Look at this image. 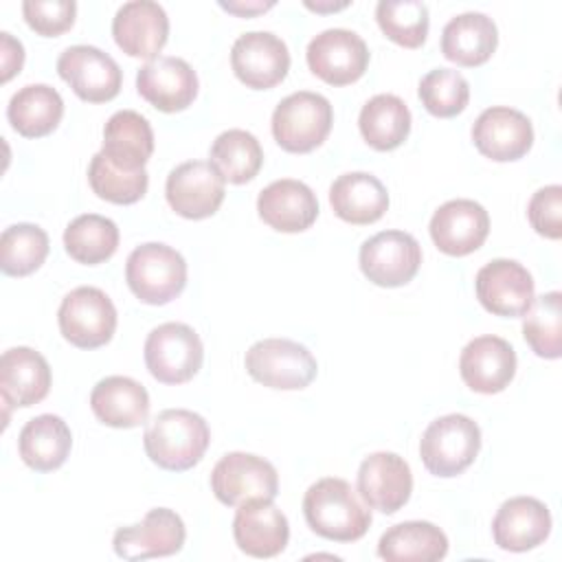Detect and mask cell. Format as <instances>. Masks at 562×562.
<instances>
[{
	"mask_svg": "<svg viewBox=\"0 0 562 562\" xmlns=\"http://www.w3.org/2000/svg\"><path fill=\"white\" fill-rule=\"evenodd\" d=\"M209 443L211 430L206 419L189 408L158 413L143 435L147 457L169 472H184L198 465Z\"/></svg>",
	"mask_w": 562,
	"mask_h": 562,
	"instance_id": "6da1fadb",
	"label": "cell"
},
{
	"mask_svg": "<svg viewBox=\"0 0 562 562\" xmlns=\"http://www.w3.org/2000/svg\"><path fill=\"white\" fill-rule=\"evenodd\" d=\"M303 516L316 536L334 542L360 540L371 525V512L358 501L351 485L338 476L318 479L307 487Z\"/></svg>",
	"mask_w": 562,
	"mask_h": 562,
	"instance_id": "7a4b0ae2",
	"label": "cell"
},
{
	"mask_svg": "<svg viewBox=\"0 0 562 562\" xmlns=\"http://www.w3.org/2000/svg\"><path fill=\"white\" fill-rule=\"evenodd\" d=\"M125 281L140 303L165 305L180 296L187 285V261L176 248L147 241L130 252Z\"/></svg>",
	"mask_w": 562,
	"mask_h": 562,
	"instance_id": "3957f363",
	"label": "cell"
},
{
	"mask_svg": "<svg viewBox=\"0 0 562 562\" xmlns=\"http://www.w3.org/2000/svg\"><path fill=\"white\" fill-rule=\"evenodd\" d=\"M481 450L479 424L461 413L437 417L419 439L424 468L441 479H450L470 468Z\"/></svg>",
	"mask_w": 562,
	"mask_h": 562,
	"instance_id": "277c9868",
	"label": "cell"
},
{
	"mask_svg": "<svg viewBox=\"0 0 562 562\" xmlns=\"http://www.w3.org/2000/svg\"><path fill=\"white\" fill-rule=\"evenodd\" d=\"M334 110L327 97L299 90L279 101L272 112V136L290 154H307L325 143L331 132Z\"/></svg>",
	"mask_w": 562,
	"mask_h": 562,
	"instance_id": "5b68a950",
	"label": "cell"
},
{
	"mask_svg": "<svg viewBox=\"0 0 562 562\" xmlns=\"http://www.w3.org/2000/svg\"><path fill=\"white\" fill-rule=\"evenodd\" d=\"M248 375L277 391H301L318 373L312 351L290 338H263L257 340L244 358Z\"/></svg>",
	"mask_w": 562,
	"mask_h": 562,
	"instance_id": "8992f818",
	"label": "cell"
},
{
	"mask_svg": "<svg viewBox=\"0 0 562 562\" xmlns=\"http://www.w3.org/2000/svg\"><path fill=\"white\" fill-rule=\"evenodd\" d=\"M61 336L79 349H97L112 340L116 329V307L112 299L94 288L79 285L70 290L57 310Z\"/></svg>",
	"mask_w": 562,
	"mask_h": 562,
	"instance_id": "52a82bcc",
	"label": "cell"
},
{
	"mask_svg": "<svg viewBox=\"0 0 562 562\" xmlns=\"http://www.w3.org/2000/svg\"><path fill=\"white\" fill-rule=\"evenodd\" d=\"M202 340L187 323H162L147 334L145 364L162 384L189 382L202 369Z\"/></svg>",
	"mask_w": 562,
	"mask_h": 562,
	"instance_id": "ba28073f",
	"label": "cell"
},
{
	"mask_svg": "<svg viewBox=\"0 0 562 562\" xmlns=\"http://www.w3.org/2000/svg\"><path fill=\"white\" fill-rule=\"evenodd\" d=\"M211 490L222 505L239 507L246 501L279 494L277 468L250 452H228L211 470Z\"/></svg>",
	"mask_w": 562,
	"mask_h": 562,
	"instance_id": "9c48e42d",
	"label": "cell"
},
{
	"mask_svg": "<svg viewBox=\"0 0 562 562\" xmlns=\"http://www.w3.org/2000/svg\"><path fill=\"white\" fill-rule=\"evenodd\" d=\"M360 270L380 288L406 285L422 266L419 241L404 231H382L360 246Z\"/></svg>",
	"mask_w": 562,
	"mask_h": 562,
	"instance_id": "30bf717a",
	"label": "cell"
},
{
	"mask_svg": "<svg viewBox=\"0 0 562 562\" xmlns=\"http://www.w3.org/2000/svg\"><path fill=\"white\" fill-rule=\"evenodd\" d=\"M57 72L70 90L88 103H105L114 99L123 83V72L114 57L97 46H68L57 57Z\"/></svg>",
	"mask_w": 562,
	"mask_h": 562,
	"instance_id": "8fae6325",
	"label": "cell"
},
{
	"mask_svg": "<svg viewBox=\"0 0 562 562\" xmlns=\"http://www.w3.org/2000/svg\"><path fill=\"white\" fill-rule=\"evenodd\" d=\"M310 70L329 86H347L358 81L369 66V48L364 40L349 29H325L305 50Z\"/></svg>",
	"mask_w": 562,
	"mask_h": 562,
	"instance_id": "7c38bea8",
	"label": "cell"
},
{
	"mask_svg": "<svg viewBox=\"0 0 562 562\" xmlns=\"http://www.w3.org/2000/svg\"><path fill=\"white\" fill-rule=\"evenodd\" d=\"M220 171L206 160H187L173 167L165 182L169 206L187 220L211 217L224 202L226 187Z\"/></svg>",
	"mask_w": 562,
	"mask_h": 562,
	"instance_id": "4fadbf2b",
	"label": "cell"
},
{
	"mask_svg": "<svg viewBox=\"0 0 562 562\" xmlns=\"http://www.w3.org/2000/svg\"><path fill=\"white\" fill-rule=\"evenodd\" d=\"M231 66L244 86L268 90L285 79L290 70V50L274 33L250 31L235 40L231 48Z\"/></svg>",
	"mask_w": 562,
	"mask_h": 562,
	"instance_id": "5bb4252c",
	"label": "cell"
},
{
	"mask_svg": "<svg viewBox=\"0 0 562 562\" xmlns=\"http://www.w3.org/2000/svg\"><path fill=\"white\" fill-rule=\"evenodd\" d=\"M479 303L494 316H525L533 303V277L514 259H492L474 279Z\"/></svg>",
	"mask_w": 562,
	"mask_h": 562,
	"instance_id": "9a60e30c",
	"label": "cell"
},
{
	"mask_svg": "<svg viewBox=\"0 0 562 562\" xmlns=\"http://www.w3.org/2000/svg\"><path fill=\"white\" fill-rule=\"evenodd\" d=\"M360 498L369 509L395 514L413 492L411 465L395 452H373L362 459L356 476Z\"/></svg>",
	"mask_w": 562,
	"mask_h": 562,
	"instance_id": "2e32d148",
	"label": "cell"
},
{
	"mask_svg": "<svg viewBox=\"0 0 562 562\" xmlns=\"http://www.w3.org/2000/svg\"><path fill=\"white\" fill-rule=\"evenodd\" d=\"M187 529L182 518L167 507H156L145 514L136 525L121 527L114 533V551L125 560L165 558L173 555L184 547Z\"/></svg>",
	"mask_w": 562,
	"mask_h": 562,
	"instance_id": "e0dca14e",
	"label": "cell"
},
{
	"mask_svg": "<svg viewBox=\"0 0 562 562\" xmlns=\"http://www.w3.org/2000/svg\"><path fill=\"white\" fill-rule=\"evenodd\" d=\"M430 237L435 246L450 257H465L483 246L490 233L487 211L468 198L443 202L430 217Z\"/></svg>",
	"mask_w": 562,
	"mask_h": 562,
	"instance_id": "ac0fdd59",
	"label": "cell"
},
{
	"mask_svg": "<svg viewBox=\"0 0 562 562\" xmlns=\"http://www.w3.org/2000/svg\"><path fill=\"white\" fill-rule=\"evenodd\" d=\"M136 90L160 112H182L198 97V75L189 61L158 55L138 68Z\"/></svg>",
	"mask_w": 562,
	"mask_h": 562,
	"instance_id": "d6986e66",
	"label": "cell"
},
{
	"mask_svg": "<svg viewBox=\"0 0 562 562\" xmlns=\"http://www.w3.org/2000/svg\"><path fill=\"white\" fill-rule=\"evenodd\" d=\"M474 147L496 162L522 158L533 145V127L527 114L507 105H494L479 114L472 125Z\"/></svg>",
	"mask_w": 562,
	"mask_h": 562,
	"instance_id": "ffe728a7",
	"label": "cell"
},
{
	"mask_svg": "<svg viewBox=\"0 0 562 562\" xmlns=\"http://www.w3.org/2000/svg\"><path fill=\"white\" fill-rule=\"evenodd\" d=\"M459 373L474 393H501L516 375V351L501 336H476L461 351Z\"/></svg>",
	"mask_w": 562,
	"mask_h": 562,
	"instance_id": "44dd1931",
	"label": "cell"
},
{
	"mask_svg": "<svg viewBox=\"0 0 562 562\" xmlns=\"http://www.w3.org/2000/svg\"><path fill=\"white\" fill-rule=\"evenodd\" d=\"M112 35L125 55L151 61L167 44L169 18L158 2L132 0L114 13Z\"/></svg>",
	"mask_w": 562,
	"mask_h": 562,
	"instance_id": "7402d4cb",
	"label": "cell"
},
{
	"mask_svg": "<svg viewBox=\"0 0 562 562\" xmlns=\"http://www.w3.org/2000/svg\"><path fill=\"white\" fill-rule=\"evenodd\" d=\"M233 538L246 555L274 558L290 540V525L285 514L270 498H255L237 507Z\"/></svg>",
	"mask_w": 562,
	"mask_h": 562,
	"instance_id": "603a6c76",
	"label": "cell"
},
{
	"mask_svg": "<svg viewBox=\"0 0 562 562\" xmlns=\"http://www.w3.org/2000/svg\"><path fill=\"white\" fill-rule=\"evenodd\" d=\"M551 533L549 507L533 496L507 498L494 520L492 536L503 551L522 553L542 544Z\"/></svg>",
	"mask_w": 562,
	"mask_h": 562,
	"instance_id": "cb8c5ba5",
	"label": "cell"
},
{
	"mask_svg": "<svg viewBox=\"0 0 562 562\" xmlns=\"http://www.w3.org/2000/svg\"><path fill=\"white\" fill-rule=\"evenodd\" d=\"M257 211L270 228L279 233H301L316 222L318 200L305 182L281 178L261 189Z\"/></svg>",
	"mask_w": 562,
	"mask_h": 562,
	"instance_id": "d4e9b609",
	"label": "cell"
},
{
	"mask_svg": "<svg viewBox=\"0 0 562 562\" xmlns=\"http://www.w3.org/2000/svg\"><path fill=\"white\" fill-rule=\"evenodd\" d=\"M50 367L31 347H11L0 358V393L9 406L29 408L50 391Z\"/></svg>",
	"mask_w": 562,
	"mask_h": 562,
	"instance_id": "484cf974",
	"label": "cell"
},
{
	"mask_svg": "<svg viewBox=\"0 0 562 562\" xmlns=\"http://www.w3.org/2000/svg\"><path fill=\"white\" fill-rule=\"evenodd\" d=\"M94 417L112 428H136L147 422V389L127 375H108L99 380L90 393Z\"/></svg>",
	"mask_w": 562,
	"mask_h": 562,
	"instance_id": "4316f807",
	"label": "cell"
},
{
	"mask_svg": "<svg viewBox=\"0 0 562 562\" xmlns=\"http://www.w3.org/2000/svg\"><path fill=\"white\" fill-rule=\"evenodd\" d=\"M101 154L119 169H145V162L154 154V132L149 121L134 110L114 112L103 127Z\"/></svg>",
	"mask_w": 562,
	"mask_h": 562,
	"instance_id": "83f0119b",
	"label": "cell"
},
{
	"mask_svg": "<svg viewBox=\"0 0 562 562\" xmlns=\"http://www.w3.org/2000/svg\"><path fill=\"white\" fill-rule=\"evenodd\" d=\"M329 204L342 222L362 226L378 222L386 213L389 193L373 173L349 171L331 182Z\"/></svg>",
	"mask_w": 562,
	"mask_h": 562,
	"instance_id": "f1b7e54d",
	"label": "cell"
},
{
	"mask_svg": "<svg viewBox=\"0 0 562 562\" xmlns=\"http://www.w3.org/2000/svg\"><path fill=\"white\" fill-rule=\"evenodd\" d=\"M498 44V31L492 18L479 11H465L443 26L441 31V53L446 59L459 66H481L485 64Z\"/></svg>",
	"mask_w": 562,
	"mask_h": 562,
	"instance_id": "f546056e",
	"label": "cell"
},
{
	"mask_svg": "<svg viewBox=\"0 0 562 562\" xmlns=\"http://www.w3.org/2000/svg\"><path fill=\"white\" fill-rule=\"evenodd\" d=\"M72 432L68 424L53 413L37 415L24 424L18 437L22 461L37 472H53L68 459Z\"/></svg>",
	"mask_w": 562,
	"mask_h": 562,
	"instance_id": "4dcf8cb0",
	"label": "cell"
},
{
	"mask_svg": "<svg viewBox=\"0 0 562 562\" xmlns=\"http://www.w3.org/2000/svg\"><path fill=\"white\" fill-rule=\"evenodd\" d=\"M448 553L446 533L428 520H406L380 536L378 555L386 562H437Z\"/></svg>",
	"mask_w": 562,
	"mask_h": 562,
	"instance_id": "1f68e13d",
	"label": "cell"
},
{
	"mask_svg": "<svg viewBox=\"0 0 562 562\" xmlns=\"http://www.w3.org/2000/svg\"><path fill=\"white\" fill-rule=\"evenodd\" d=\"M61 116L64 99L48 83H29L20 88L7 105V119L11 127L26 138L50 134L59 125Z\"/></svg>",
	"mask_w": 562,
	"mask_h": 562,
	"instance_id": "d6a6232c",
	"label": "cell"
},
{
	"mask_svg": "<svg viewBox=\"0 0 562 562\" xmlns=\"http://www.w3.org/2000/svg\"><path fill=\"white\" fill-rule=\"evenodd\" d=\"M358 127L367 145L378 151L400 147L411 132V110L397 94L371 97L358 116Z\"/></svg>",
	"mask_w": 562,
	"mask_h": 562,
	"instance_id": "836d02e7",
	"label": "cell"
},
{
	"mask_svg": "<svg viewBox=\"0 0 562 562\" xmlns=\"http://www.w3.org/2000/svg\"><path fill=\"white\" fill-rule=\"evenodd\" d=\"M64 248L77 263H103L119 248V226L99 213L77 215L64 231Z\"/></svg>",
	"mask_w": 562,
	"mask_h": 562,
	"instance_id": "e575fe53",
	"label": "cell"
},
{
	"mask_svg": "<svg viewBox=\"0 0 562 562\" xmlns=\"http://www.w3.org/2000/svg\"><path fill=\"white\" fill-rule=\"evenodd\" d=\"M209 162L231 184H244L252 180L263 165V149L255 134L246 130L222 132L209 151Z\"/></svg>",
	"mask_w": 562,
	"mask_h": 562,
	"instance_id": "d590c367",
	"label": "cell"
},
{
	"mask_svg": "<svg viewBox=\"0 0 562 562\" xmlns=\"http://www.w3.org/2000/svg\"><path fill=\"white\" fill-rule=\"evenodd\" d=\"M48 248V235L42 226L11 224L0 237V268L9 277H26L46 261Z\"/></svg>",
	"mask_w": 562,
	"mask_h": 562,
	"instance_id": "8d00e7d4",
	"label": "cell"
},
{
	"mask_svg": "<svg viewBox=\"0 0 562 562\" xmlns=\"http://www.w3.org/2000/svg\"><path fill=\"white\" fill-rule=\"evenodd\" d=\"M522 336L540 358L555 360L562 353V294L558 290L533 296L525 312Z\"/></svg>",
	"mask_w": 562,
	"mask_h": 562,
	"instance_id": "74e56055",
	"label": "cell"
},
{
	"mask_svg": "<svg viewBox=\"0 0 562 562\" xmlns=\"http://www.w3.org/2000/svg\"><path fill=\"white\" fill-rule=\"evenodd\" d=\"M375 20L382 33L404 48H419L430 26L428 7L419 0H380Z\"/></svg>",
	"mask_w": 562,
	"mask_h": 562,
	"instance_id": "f35d334b",
	"label": "cell"
},
{
	"mask_svg": "<svg viewBox=\"0 0 562 562\" xmlns=\"http://www.w3.org/2000/svg\"><path fill=\"white\" fill-rule=\"evenodd\" d=\"M88 182L101 200H108L112 204H134L147 193L149 176L145 169H119L99 151L90 160Z\"/></svg>",
	"mask_w": 562,
	"mask_h": 562,
	"instance_id": "ab89813d",
	"label": "cell"
},
{
	"mask_svg": "<svg viewBox=\"0 0 562 562\" xmlns=\"http://www.w3.org/2000/svg\"><path fill=\"white\" fill-rule=\"evenodd\" d=\"M417 94L432 116L450 119L465 110L470 101V83L454 68H435L422 77Z\"/></svg>",
	"mask_w": 562,
	"mask_h": 562,
	"instance_id": "60d3db41",
	"label": "cell"
},
{
	"mask_svg": "<svg viewBox=\"0 0 562 562\" xmlns=\"http://www.w3.org/2000/svg\"><path fill=\"white\" fill-rule=\"evenodd\" d=\"M26 24L44 37H57L75 24V0H26L22 2Z\"/></svg>",
	"mask_w": 562,
	"mask_h": 562,
	"instance_id": "b9f144b4",
	"label": "cell"
},
{
	"mask_svg": "<svg viewBox=\"0 0 562 562\" xmlns=\"http://www.w3.org/2000/svg\"><path fill=\"white\" fill-rule=\"evenodd\" d=\"M527 217L531 228L547 237V239H560L562 235V187L549 184L538 189L529 204H527Z\"/></svg>",
	"mask_w": 562,
	"mask_h": 562,
	"instance_id": "7bdbcfd3",
	"label": "cell"
},
{
	"mask_svg": "<svg viewBox=\"0 0 562 562\" xmlns=\"http://www.w3.org/2000/svg\"><path fill=\"white\" fill-rule=\"evenodd\" d=\"M0 55H2V83H7L24 64V46L11 33H0Z\"/></svg>",
	"mask_w": 562,
	"mask_h": 562,
	"instance_id": "ee69618b",
	"label": "cell"
},
{
	"mask_svg": "<svg viewBox=\"0 0 562 562\" xmlns=\"http://www.w3.org/2000/svg\"><path fill=\"white\" fill-rule=\"evenodd\" d=\"M220 7L226 9L228 13L239 15V18H250V15H257V13H263V11L272 9L274 0H268V2H261V0H252V2H244V0L224 2V0H220Z\"/></svg>",
	"mask_w": 562,
	"mask_h": 562,
	"instance_id": "f6af8a7d",
	"label": "cell"
},
{
	"mask_svg": "<svg viewBox=\"0 0 562 562\" xmlns=\"http://www.w3.org/2000/svg\"><path fill=\"white\" fill-rule=\"evenodd\" d=\"M305 7H307V9H314V11H338V9H345L347 2H338V4H336V2H334V4H331V2H327V4H321V2H316V4H314V2H305Z\"/></svg>",
	"mask_w": 562,
	"mask_h": 562,
	"instance_id": "bcb514c9",
	"label": "cell"
}]
</instances>
